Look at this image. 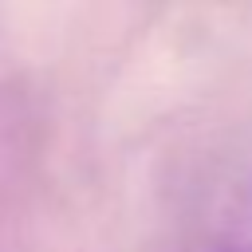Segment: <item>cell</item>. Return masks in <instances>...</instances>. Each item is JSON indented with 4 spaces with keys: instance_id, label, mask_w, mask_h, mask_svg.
I'll return each instance as SVG.
<instances>
[{
    "instance_id": "obj_1",
    "label": "cell",
    "mask_w": 252,
    "mask_h": 252,
    "mask_svg": "<svg viewBox=\"0 0 252 252\" xmlns=\"http://www.w3.org/2000/svg\"><path fill=\"white\" fill-rule=\"evenodd\" d=\"M205 252H252V213L240 217L236 224L220 228V232L205 244Z\"/></svg>"
}]
</instances>
